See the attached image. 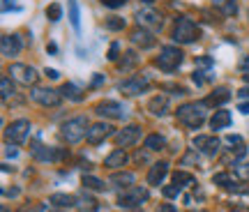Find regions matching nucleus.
Instances as JSON below:
<instances>
[{
	"mask_svg": "<svg viewBox=\"0 0 249 212\" xmlns=\"http://www.w3.org/2000/svg\"><path fill=\"white\" fill-rule=\"evenodd\" d=\"M176 115H178V120L185 124V127H189V129H198L205 120V104H196V102H192V104H182L178 111H176Z\"/></svg>",
	"mask_w": 249,
	"mask_h": 212,
	"instance_id": "f257e3e1",
	"label": "nucleus"
},
{
	"mask_svg": "<svg viewBox=\"0 0 249 212\" xmlns=\"http://www.w3.org/2000/svg\"><path fill=\"white\" fill-rule=\"evenodd\" d=\"M201 37V28L196 26L192 18L187 17H180L176 21V28H173V39L178 42V44H192Z\"/></svg>",
	"mask_w": 249,
	"mask_h": 212,
	"instance_id": "f03ea898",
	"label": "nucleus"
},
{
	"mask_svg": "<svg viewBox=\"0 0 249 212\" xmlns=\"http://www.w3.org/2000/svg\"><path fill=\"white\" fill-rule=\"evenodd\" d=\"M60 134L67 143H79L88 134V120L83 115H76V118H71V120H67V123L62 124Z\"/></svg>",
	"mask_w": 249,
	"mask_h": 212,
	"instance_id": "7ed1b4c3",
	"label": "nucleus"
},
{
	"mask_svg": "<svg viewBox=\"0 0 249 212\" xmlns=\"http://www.w3.org/2000/svg\"><path fill=\"white\" fill-rule=\"evenodd\" d=\"M148 201V189H141V187H127L123 194L118 196V208H139Z\"/></svg>",
	"mask_w": 249,
	"mask_h": 212,
	"instance_id": "20e7f679",
	"label": "nucleus"
},
{
	"mask_svg": "<svg viewBox=\"0 0 249 212\" xmlns=\"http://www.w3.org/2000/svg\"><path fill=\"white\" fill-rule=\"evenodd\" d=\"M157 67L164 71H173L180 67V62H182V51H180L178 46H164L160 51V58H157Z\"/></svg>",
	"mask_w": 249,
	"mask_h": 212,
	"instance_id": "39448f33",
	"label": "nucleus"
},
{
	"mask_svg": "<svg viewBox=\"0 0 249 212\" xmlns=\"http://www.w3.org/2000/svg\"><path fill=\"white\" fill-rule=\"evenodd\" d=\"M28 134H30V123L21 118V120H14L12 124H7V129H5V139H7V143L18 145V143H23L28 139Z\"/></svg>",
	"mask_w": 249,
	"mask_h": 212,
	"instance_id": "423d86ee",
	"label": "nucleus"
},
{
	"mask_svg": "<svg viewBox=\"0 0 249 212\" xmlns=\"http://www.w3.org/2000/svg\"><path fill=\"white\" fill-rule=\"evenodd\" d=\"M33 99H35L37 104L42 106H49V108H55V106H60L62 102V92H58V90L53 88H33Z\"/></svg>",
	"mask_w": 249,
	"mask_h": 212,
	"instance_id": "0eeeda50",
	"label": "nucleus"
},
{
	"mask_svg": "<svg viewBox=\"0 0 249 212\" xmlns=\"http://www.w3.org/2000/svg\"><path fill=\"white\" fill-rule=\"evenodd\" d=\"M9 74H12V79H17L18 83H23V86H35L37 79H39V74H37L35 67H28V65H12V67H9Z\"/></svg>",
	"mask_w": 249,
	"mask_h": 212,
	"instance_id": "6e6552de",
	"label": "nucleus"
},
{
	"mask_svg": "<svg viewBox=\"0 0 249 212\" xmlns=\"http://www.w3.org/2000/svg\"><path fill=\"white\" fill-rule=\"evenodd\" d=\"M148 86H150V79H148L145 74H141V76L136 74V76H132V79H127L120 83V92L134 97V95H141L143 90H148Z\"/></svg>",
	"mask_w": 249,
	"mask_h": 212,
	"instance_id": "1a4fd4ad",
	"label": "nucleus"
},
{
	"mask_svg": "<svg viewBox=\"0 0 249 212\" xmlns=\"http://www.w3.org/2000/svg\"><path fill=\"white\" fill-rule=\"evenodd\" d=\"M219 145H222V141L217 136H196L194 139V148L205 157H217Z\"/></svg>",
	"mask_w": 249,
	"mask_h": 212,
	"instance_id": "9d476101",
	"label": "nucleus"
},
{
	"mask_svg": "<svg viewBox=\"0 0 249 212\" xmlns=\"http://www.w3.org/2000/svg\"><path fill=\"white\" fill-rule=\"evenodd\" d=\"M97 115H102V118H111V120H123L124 118V106L120 104V102H111V99H107V102H99L97 104Z\"/></svg>",
	"mask_w": 249,
	"mask_h": 212,
	"instance_id": "9b49d317",
	"label": "nucleus"
},
{
	"mask_svg": "<svg viewBox=\"0 0 249 212\" xmlns=\"http://www.w3.org/2000/svg\"><path fill=\"white\" fill-rule=\"evenodd\" d=\"M139 139H141V127L139 124H129V127H124L116 134L118 148H129L134 143H139Z\"/></svg>",
	"mask_w": 249,
	"mask_h": 212,
	"instance_id": "f8f14e48",
	"label": "nucleus"
},
{
	"mask_svg": "<svg viewBox=\"0 0 249 212\" xmlns=\"http://www.w3.org/2000/svg\"><path fill=\"white\" fill-rule=\"evenodd\" d=\"M111 134H113V127H111V124H107V123H97V124H92V127H88L86 141H88L90 145H97V143L107 141Z\"/></svg>",
	"mask_w": 249,
	"mask_h": 212,
	"instance_id": "ddd939ff",
	"label": "nucleus"
},
{
	"mask_svg": "<svg viewBox=\"0 0 249 212\" xmlns=\"http://www.w3.org/2000/svg\"><path fill=\"white\" fill-rule=\"evenodd\" d=\"M136 21L141 28H160L161 26V14L155 12L152 7H143L136 12Z\"/></svg>",
	"mask_w": 249,
	"mask_h": 212,
	"instance_id": "4468645a",
	"label": "nucleus"
},
{
	"mask_svg": "<svg viewBox=\"0 0 249 212\" xmlns=\"http://www.w3.org/2000/svg\"><path fill=\"white\" fill-rule=\"evenodd\" d=\"M0 51H2L5 58L18 55V53H21V39H18V35H2V39H0Z\"/></svg>",
	"mask_w": 249,
	"mask_h": 212,
	"instance_id": "2eb2a0df",
	"label": "nucleus"
},
{
	"mask_svg": "<svg viewBox=\"0 0 249 212\" xmlns=\"http://www.w3.org/2000/svg\"><path fill=\"white\" fill-rule=\"evenodd\" d=\"M132 44H136V46H141V49H152V46L157 44V39L152 37V33H148L145 28H136L132 33Z\"/></svg>",
	"mask_w": 249,
	"mask_h": 212,
	"instance_id": "dca6fc26",
	"label": "nucleus"
},
{
	"mask_svg": "<svg viewBox=\"0 0 249 212\" xmlns=\"http://www.w3.org/2000/svg\"><path fill=\"white\" fill-rule=\"evenodd\" d=\"M166 173H169V164H166V161H157V164H152L150 173H148V185L160 187L161 180L166 177Z\"/></svg>",
	"mask_w": 249,
	"mask_h": 212,
	"instance_id": "f3484780",
	"label": "nucleus"
},
{
	"mask_svg": "<svg viewBox=\"0 0 249 212\" xmlns=\"http://www.w3.org/2000/svg\"><path fill=\"white\" fill-rule=\"evenodd\" d=\"M213 182L224 187V189H231V192H249V189H242L240 182H238L235 177H231L229 173H217V176L213 177Z\"/></svg>",
	"mask_w": 249,
	"mask_h": 212,
	"instance_id": "a211bd4d",
	"label": "nucleus"
},
{
	"mask_svg": "<svg viewBox=\"0 0 249 212\" xmlns=\"http://www.w3.org/2000/svg\"><path fill=\"white\" fill-rule=\"evenodd\" d=\"M229 124H231V113L224 111V108L222 111H214V115L210 118V127H213L214 132H217V129H226Z\"/></svg>",
	"mask_w": 249,
	"mask_h": 212,
	"instance_id": "6ab92c4d",
	"label": "nucleus"
},
{
	"mask_svg": "<svg viewBox=\"0 0 249 212\" xmlns=\"http://www.w3.org/2000/svg\"><path fill=\"white\" fill-rule=\"evenodd\" d=\"M152 115H166V108H169V97H164V95H157V97L150 99V104H148Z\"/></svg>",
	"mask_w": 249,
	"mask_h": 212,
	"instance_id": "aec40b11",
	"label": "nucleus"
},
{
	"mask_svg": "<svg viewBox=\"0 0 249 212\" xmlns=\"http://www.w3.org/2000/svg\"><path fill=\"white\" fill-rule=\"evenodd\" d=\"M124 161H127V155H124L123 148H118V150H113L107 159H104V166H108V168H120V166H124Z\"/></svg>",
	"mask_w": 249,
	"mask_h": 212,
	"instance_id": "412c9836",
	"label": "nucleus"
},
{
	"mask_svg": "<svg viewBox=\"0 0 249 212\" xmlns=\"http://www.w3.org/2000/svg\"><path fill=\"white\" fill-rule=\"evenodd\" d=\"M231 99V92H229V88H217L210 95V97L205 99V104H210V106H219V104H224V102H229Z\"/></svg>",
	"mask_w": 249,
	"mask_h": 212,
	"instance_id": "4be33fe9",
	"label": "nucleus"
},
{
	"mask_svg": "<svg viewBox=\"0 0 249 212\" xmlns=\"http://www.w3.org/2000/svg\"><path fill=\"white\" fill-rule=\"evenodd\" d=\"M111 185L116 187H132L134 185V173H129V171H123V173H113L111 176Z\"/></svg>",
	"mask_w": 249,
	"mask_h": 212,
	"instance_id": "5701e85b",
	"label": "nucleus"
},
{
	"mask_svg": "<svg viewBox=\"0 0 249 212\" xmlns=\"http://www.w3.org/2000/svg\"><path fill=\"white\" fill-rule=\"evenodd\" d=\"M49 203L55 205V208H71V205H76V198L70 194H53L49 198Z\"/></svg>",
	"mask_w": 249,
	"mask_h": 212,
	"instance_id": "b1692460",
	"label": "nucleus"
},
{
	"mask_svg": "<svg viewBox=\"0 0 249 212\" xmlns=\"http://www.w3.org/2000/svg\"><path fill=\"white\" fill-rule=\"evenodd\" d=\"M164 145H166V139L160 136V134H150V136L145 139V150H150V152L164 150Z\"/></svg>",
	"mask_w": 249,
	"mask_h": 212,
	"instance_id": "393cba45",
	"label": "nucleus"
},
{
	"mask_svg": "<svg viewBox=\"0 0 249 212\" xmlns=\"http://www.w3.org/2000/svg\"><path fill=\"white\" fill-rule=\"evenodd\" d=\"M60 92H62V97H70L71 102H81V99H83V95H81V90L76 88L74 83H65Z\"/></svg>",
	"mask_w": 249,
	"mask_h": 212,
	"instance_id": "a878e982",
	"label": "nucleus"
},
{
	"mask_svg": "<svg viewBox=\"0 0 249 212\" xmlns=\"http://www.w3.org/2000/svg\"><path fill=\"white\" fill-rule=\"evenodd\" d=\"M67 7H70L71 28H74V30H79V28H81V18H79V5H76V0H67Z\"/></svg>",
	"mask_w": 249,
	"mask_h": 212,
	"instance_id": "bb28decb",
	"label": "nucleus"
},
{
	"mask_svg": "<svg viewBox=\"0 0 249 212\" xmlns=\"http://www.w3.org/2000/svg\"><path fill=\"white\" fill-rule=\"evenodd\" d=\"M173 185H178L180 189H185V187L194 185V176H189V173H185V171H178V173L173 176Z\"/></svg>",
	"mask_w": 249,
	"mask_h": 212,
	"instance_id": "cd10ccee",
	"label": "nucleus"
},
{
	"mask_svg": "<svg viewBox=\"0 0 249 212\" xmlns=\"http://www.w3.org/2000/svg\"><path fill=\"white\" fill-rule=\"evenodd\" d=\"M0 95H2V99H9L14 95V83H12L9 76H2V79H0Z\"/></svg>",
	"mask_w": 249,
	"mask_h": 212,
	"instance_id": "c85d7f7f",
	"label": "nucleus"
},
{
	"mask_svg": "<svg viewBox=\"0 0 249 212\" xmlns=\"http://www.w3.org/2000/svg\"><path fill=\"white\" fill-rule=\"evenodd\" d=\"M214 5L222 9L226 17H233V14L238 12V7H235V2H233V0H214Z\"/></svg>",
	"mask_w": 249,
	"mask_h": 212,
	"instance_id": "c756f323",
	"label": "nucleus"
},
{
	"mask_svg": "<svg viewBox=\"0 0 249 212\" xmlns=\"http://www.w3.org/2000/svg\"><path fill=\"white\" fill-rule=\"evenodd\" d=\"M83 187H86V189H92V192H104V182L97 180V177H92V176L83 177Z\"/></svg>",
	"mask_w": 249,
	"mask_h": 212,
	"instance_id": "7c9ffc66",
	"label": "nucleus"
},
{
	"mask_svg": "<svg viewBox=\"0 0 249 212\" xmlns=\"http://www.w3.org/2000/svg\"><path fill=\"white\" fill-rule=\"evenodd\" d=\"M235 176L240 177L242 182H247L249 180V161H240V164H235Z\"/></svg>",
	"mask_w": 249,
	"mask_h": 212,
	"instance_id": "2f4dec72",
	"label": "nucleus"
},
{
	"mask_svg": "<svg viewBox=\"0 0 249 212\" xmlns=\"http://www.w3.org/2000/svg\"><path fill=\"white\" fill-rule=\"evenodd\" d=\"M46 17H49V21H58V18L62 17V7L58 5V2H53L51 7L46 9Z\"/></svg>",
	"mask_w": 249,
	"mask_h": 212,
	"instance_id": "473e14b6",
	"label": "nucleus"
},
{
	"mask_svg": "<svg viewBox=\"0 0 249 212\" xmlns=\"http://www.w3.org/2000/svg\"><path fill=\"white\" fill-rule=\"evenodd\" d=\"M107 28H108V30H123L124 21L120 17H108L107 18Z\"/></svg>",
	"mask_w": 249,
	"mask_h": 212,
	"instance_id": "72a5a7b5",
	"label": "nucleus"
},
{
	"mask_svg": "<svg viewBox=\"0 0 249 212\" xmlns=\"http://www.w3.org/2000/svg\"><path fill=\"white\" fill-rule=\"evenodd\" d=\"M180 192H182V189H180L178 185H173V187H164V196H166V198H173V196H180Z\"/></svg>",
	"mask_w": 249,
	"mask_h": 212,
	"instance_id": "f704fd0d",
	"label": "nucleus"
},
{
	"mask_svg": "<svg viewBox=\"0 0 249 212\" xmlns=\"http://www.w3.org/2000/svg\"><path fill=\"white\" fill-rule=\"evenodd\" d=\"M127 0H102V5L104 7H108V9H116V7H123Z\"/></svg>",
	"mask_w": 249,
	"mask_h": 212,
	"instance_id": "c9c22d12",
	"label": "nucleus"
},
{
	"mask_svg": "<svg viewBox=\"0 0 249 212\" xmlns=\"http://www.w3.org/2000/svg\"><path fill=\"white\" fill-rule=\"evenodd\" d=\"M157 212H178V208L171 205V203H161L160 208H157Z\"/></svg>",
	"mask_w": 249,
	"mask_h": 212,
	"instance_id": "e433bc0d",
	"label": "nucleus"
},
{
	"mask_svg": "<svg viewBox=\"0 0 249 212\" xmlns=\"http://www.w3.org/2000/svg\"><path fill=\"white\" fill-rule=\"evenodd\" d=\"M226 143L229 145H242V139L240 136H226Z\"/></svg>",
	"mask_w": 249,
	"mask_h": 212,
	"instance_id": "4c0bfd02",
	"label": "nucleus"
},
{
	"mask_svg": "<svg viewBox=\"0 0 249 212\" xmlns=\"http://www.w3.org/2000/svg\"><path fill=\"white\" fill-rule=\"evenodd\" d=\"M118 49H120L118 44L111 46V51H108V60H116V58H118Z\"/></svg>",
	"mask_w": 249,
	"mask_h": 212,
	"instance_id": "58836bf2",
	"label": "nucleus"
},
{
	"mask_svg": "<svg viewBox=\"0 0 249 212\" xmlns=\"http://www.w3.org/2000/svg\"><path fill=\"white\" fill-rule=\"evenodd\" d=\"M9 5L14 9H18V5H14V0H2V9H5V12H9Z\"/></svg>",
	"mask_w": 249,
	"mask_h": 212,
	"instance_id": "ea45409f",
	"label": "nucleus"
},
{
	"mask_svg": "<svg viewBox=\"0 0 249 212\" xmlns=\"http://www.w3.org/2000/svg\"><path fill=\"white\" fill-rule=\"evenodd\" d=\"M240 70H242V71H249V55H245V58H242Z\"/></svg>",
	"mask_w": 249,
	"mask_h": 212,
	"instance_id": "a19ab883",
	"label": "nucleus"
},
{
	"mask_svg": "<svg viewBox=\"0 0 249 212\" xmlns=\"http://www.w3.org/2000/svg\"><path fill=\"white\" fill-rule=\"evenodd\" d=\"M44 74H46V76H49V79H58V76H60V74H58V71H55V70H46Z\"/></svg>",
	"mask_w": 249,
	"mask_h": 212,
	"instance_id": "79ce46f5",
	"label": "nucleus"
},
{
	"mask_svg": "<svg viewBox=\"0 0 249 212\" xmlns=\"http://www.w3.org/2000/svg\"><path fill=\"white\" fill-rule=\"evenodd\" d=\"M238 108H240V111H242L245 115H249V104H247V102H242V104L238 106Z\"/></svg>",
	"mask_w": 249,
	"mask_h": 212,
	"instance_id": "37998d69",
	"label": "nucleus"
},
{
	"mask_svg": "<svg viewBox=\"0 0 249 212\" xmlns=\"http://www.w3.org/2000/svg\"><path fill=\"white\" fill-rule=\"evenodd\" d=\"M5 196H18V189L14 187V189H5Z\"/></svg>",
	"mask_w": 249,
	"mask_h": 212,
	"instance_id": "c03bdc74",
	"label": "nucleus"
},
{
	"mask_svg": "<svg viewBox=\"0 0 249 212\" xmlns=\"http://www.w3.org/2000/svg\"><path fill=\"white\" fill-rule=\"evenodd\" d=\"M102 81H104V76H95V81H92V88H97V86H102Z\"/></svg>",
	"mask_w": 249,
	"mask_h": 212,
	"instance_id": "a18cd8bd",
	"label": "nucleus"
},
{
	"mask_svg": "<svg viewBox=\"0 0 249 212\" xmlns=\"http://www.w3.org/2000/svg\"><path fill=\"white\" fill-rule=\"evenodd\" d=\"M5 155H7V157H17V150H14V148H5Z\"/></svg>",
	"mask_w": 249,
	"mask_h": 212,
	"instance_id": "49530a36",
	"label": "nucleus"
},
{
	"mask_svg": "<svg viewBox=\"0 0 249 212\" xmlns=\"http://www.w3.org/2000/svg\"><path fill=\"white\" fill-rule=\"evenodd\" d=\"M240 97H249V88H242L240 90Z\"/></svg>",
	"mask_w": 249,
	"mask_h": 212,
	"instance_id": "de8ad7c7",
	"label": "nucleus"
},
{
	"mask_svg": "<svg viewBox=\"0 0 249 212\" xmlns=\"http://www.w3.org/2000/svg\"><path fill=\"white\" fill-rule=\"evenodd\" d=\"M242 79H245V83H249V71H242Z\"/></svg>",
	"mask_w": 249,
	"mask_h": 212,
	"instance_id": "09e8293b",
	"label": "nucleus"
},
{
	"mask_svg": "<svg viewBox=\"0 0 249 212\" xmlns=\"http://www.w3.org/2000/svg\"><path fill=\"white\" fill-rule=\"evenodd\" d=\"M141 2H145V5H152V2H155V0H141Z\"/></svg>",
	"mask_w": 249,
	"mask_h": 212,
	"instance_id": "8fccbe9b",
	"label": "nucleus"
},
{
	"mask_svg": "<svg viewBox=\"0 0 249 212\" xmlns=\"http://www.w3.org/2000/svg\"><path fill=\"white\" fill-rule=\"evenodd\" d=\"M2 212H9V210H7V208H2Z\"/></svg>",
	"mask_w": 249,
	"mask_h": 212,
	"instance_id": "3c124183",
	"label": "nucleus"
},
{
	"mask_svg": "<svg viewBox=\"0 0 249 212\" xmlns=\"http://www.w3.org/2000/svg\"><path fill=\"white\" fill-rule=\"evenodd\" d=\"M42 212H49V208H44V210H42Z\"/></svg>",
	"mask_w": 249,
	"mask_h": 212,
	"instance_id": "603ef678",
	"label": "nucleus"
},
{
	"mask_svg": "<svg viewBox=\"0 0 249 212\" xmlns=\"http://www.w3.org/2000/svg\"><path fill=\"white\" fill-rule=\"evenodd\" d=\"M247 17H249V12H247Z\"/></svg>",
	"mask_w": 249,
	"mask_h": 212,
	"instance_id": "864d4df0",
	"label": "nucleus"
}]
</instances>
